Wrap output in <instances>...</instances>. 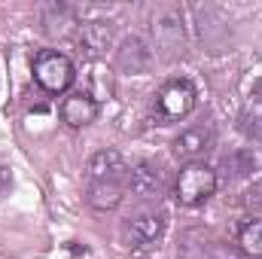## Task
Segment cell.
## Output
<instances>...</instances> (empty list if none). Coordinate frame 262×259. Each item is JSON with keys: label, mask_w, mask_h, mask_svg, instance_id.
<instances>
[{"label": "cell", "mask_w": 262, "mask_h": 259, "mask_svg": "<svg viewBox=\"0 0 262 259\" xmlns=\"http://www.w3.org/2000/svg\"><path fill=\"white\" fill-rule=\"evenodd\" d=\"M165 229H168V213L162 207H146L122 223V238L131 250H146L165 235Z\"/></svg>", "instance_id": "cell-5"}, {"label": "cell", "mask_w": 262, "mask_h": 259, "mask_svg": "<svg viewBox=\"0 0 262 259\" xmlns=\"http://www.w3.org/2000/svg\"><path fill=\"white\" fill-rule=\"evenodd\" d=\"M201 259H247L241 250L229 247V244H207L201 250Z\"/></svg>", "instance_id": "cell-14"}, {"label": "cell", "mask_w": 262, "mask_h": 259, "mask_svg": "<svg viewBox=\"0 0 262 259\" xmlns=\"http://www.w3.org/2000/svg\"><path fill=\"white\" fill-rule=\"evenodd\" d=\"M216 171L204 162H186L177 174V183H174V198L186 207H195L204 204L210 195L216 192Z\"/></svg>", "instance_id": "cell-3"}, {"label": "cell", "mask_w": 262, "mask_h": 259, "mask_svg": "<svg viewBox=\"0 0 262 259\" xmlns=\"http://www.w3.org/2000/svg\"><path fill=\"white\" fill-rule=\"evenodd\" d=\"M76 40L79 46H85L89 52H98V49H107L110 43V28L104 21H89V25H76Z\"/></svg>", "instance_id": "cell-11"}, {"label": "cell", "mask_w": 262, "mask_h": 259, "mask_svg": "<svg viewBox=\"0 0 262 259\" xmlns=\"http://www.w3.org/2000/svg\"><path fill=\"white\" fill-rule=\"evenodd\" d=\"M253 95H256V101H262V79L253 85Z\"/></svg>", "instance_id": "cell-18"}, {"label": "cell", "mask_w": 262, "mask_h": 259, "mask_svg": "<svg viewBox=\"0 0 262 259\" xmlns=\"http://www.w3.org/2000/svg\"><path fill=\"white\" fill-rule=\"evenodd\" d=\"M241 201H244V207H247V210L259 213V210H262V180H256V183L244 192V198H241Z\"/></svg>", "instance_id": "cell-16"}, {"label": "cell", "mask_w": 262, "mask_h": 259, "mask_svg": "<svg viewBox=\"0 0 262 259\" xmlns=\"http://www.w3.org/2000/svg\"><path fill=\"white\" fill-rule=\"evenodd\" d=\"M213 146V128L207 122L192 125V128H183L174 137V153L186 162H201V156Z\"/></svg>", "instance_id": "cell-8"}, {"label": "cell", "mask_w": 262, "mask_h": 259, "mask_svg": "<svg viewBox=\"0 0 262 259\" xmlns=\"http://www.w3.org/2000/svg\"><path fill=\"white\" fill-rule=\"evenodd\" d=\"M9 189H12V171L0 165V198H3V195H9Z\"/></svg>", "instance_id": "cell-17"}, {"label": "cell", "mask_w": 262, "mask_h": 259, "mask_svg": "<svg viewBox=\"0 0 262 259\" xmlns=\"http://www.w3.org/2000/svg\"><path fill=\"white\" fill-rule=\"evenodd\" d=\"M238 244L247 259H262V220H250L238 229Z\"/></svg>", "instance_id": "cell-12"}, {"label": "cell", "mask_w": 262, "mask_h": 259, "mask_svg": "<svg viewBox=\"0 0 262 259\" xmlns=\"http://www.w3.org/2000/svg\"><path fill=\"white\" fill-rule=\"evenodd\" d=\"M128 195H134L137 201H159L165 195V174L156 162L143 159L128 171Z\"/></svg>", "instance_id": "cell-6"}, {"label": "cell", "mask_w": 262, "mask_h": 259, "mask_svg": "<svg viewBox=\"0 0 262 259\" xmlns=\"http://www.w3.org/2000/svg\"><path fill=\"white\" fill-rule=\"evenodd\" d=\"M116 61H119L122 70H128V73H140V70L149 67V49H146L143 40L128 37V40H122V46L116 52Z\"/></svg>", "instance_id": "cell-10"}, {"label": "cell", "mask_w": 262, "mask_h": 259, "mask_svg": "<svg viewBox=\"0 0 262 259\" xmlns=\"http://www.w3.org/2000/svg\"><path fill=\"white\" fill-rule=\"evenodd\" d=\"M152 34L162 49H183V21L177 9H159L152 18Z\"/></svg>", "instance_id": "cell-9"}, {"label": "cell", "mask_w": 262, "mask_h": 259, "mask_svg": "<svg viewBox=\"0 0 262 259\" xmlns=\"http://www.w3.org/2000/svg\"><path fill=\"white\" fill-rule=\"evenodd\" d=\"M195 98H198L195 85L189 79H183V76L168 79L156 95V107H152L156 122L159 125H174V122L186 119L192 113V107H195Z\"/></svg>", "instance_id": "cell-2"}, {"label": "cell", "mask_w": 262, "mask_h": 259, "mask_svg": "<svg viewBox=\"0 0 262 259\" xmlns=\"http://www.w3.org/2000/svg\"><path fill=\"white\" fill-rule=\"evenodd\" d=\"M244 122H250L253 119V125H244V131L250 134V137H256V140H262V101L253 107V110H247L244 116H241Z\"/></svg>", "instance_id": "cell-15"}, {"label": "cell", "mask_w": 262, "mask_h": 259, "mask_svg": "<svg viewBox=\"0 0 262 259\" xmlns=\"http://www.w3.org/2000/svg\"><path fill=\"white\" fill-rule=\"evenodd\" d=\"M128 162L119 149H98L89 159L85 201L95 210H116L128 195Z\"/></svg>", "instance_id": "cell-1"}, {"label": "cell", "mask_w": 262, "mask_h": 259, "mask_svg": "<svg viewBox=\"0 0 262 259\" xmlns=\"http://www.w3.org/2000/svg\"><path fill=\"white\" fill-rule=\"evenodd\" d=\"M223 165H226V168H235V171H232V177H244V174H250V171H253V165H256V162H253V156H250L247 149H238V153L226 156V159H223Z\"/></svg>", "instance_id": "cell-13"}, {"label": "cell", "mask_w": 262, "mask_h": 259, "mask_svg": "<svg viewBox=\"0 0 262 259\" xmlns=\"http://www.w3.org/2000/svg\"><path fill=\"white\" fill-rule=\"evenodd\" d=\"M34 79L43 92L49 95H64L67 89L73 85L76 79V67L67 58L64 52H55V49H43L37 52L34 58Z\"/></svg>", "instance_id": "cell-4"}, {"label": "cell", "mask_w": 262, "mask_h": 259, "mask_svg": "<svg viewBox=\"0 0 262 259\" xmlns=\"http://www.w3.org/2000/svg\"><path fill=\"white\" fill-rule=\"evenodd\" d=\"M98 113H101L98 101L92 95H85V92L67 95L61 101V107H58V116H61V122L67 128H85V125H92L98 119Z\"/></svg>", "instance_id": "cell-7"}]
</instances>
